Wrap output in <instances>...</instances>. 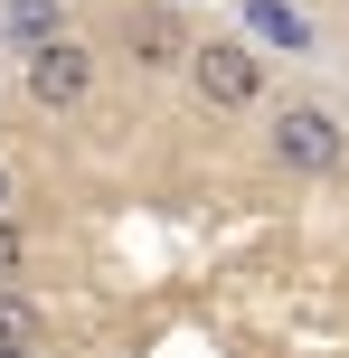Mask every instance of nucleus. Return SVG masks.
<instances>
[{"label": "nucleus", "mask_w": 349, "mask_h": 358, "mask_svg": "<svg viewBox=\"0 0 349 358\" xmlns=\"http://www.w3.org/2000/svg\"><path fill=\"white\" fill-rule=\"evenodd\" d=\"M0 358H38V349H0Z\"/></svg>", "instance_id": "nucleus-9"}, {"label": "nucleus", "mask_w": 349, "mask_h": 358, "mask_svg": "<svg viewBox=\"0 0 349 358\" xmlns=\"http://www.w3.org/2000/svg\"><path fill=\"white\" fill-rule=\"evenodd\" d=\"M123 48H132V66H151V76H170V66L189 76V57H199V38H189V19H180V10H161V0H142V10L123 19Z\"/></svg>", "instance_id": "nucleus-4"}, {"label": "nucleus", "mask_w": 349, "mask_h": 358, "mask_svg": "<svg viewBox=\"0 0 349 358\" xmlns=\"http://www.w3.org/2000/svg\"><path fill=\"white\" fill-rule=\"evenodd\" d=\"M264 161L283 179H331L349 161V123L321 104V94H283V104L264 113Z\"/></svg>", "instance_id": "nucleus-1"}, {"label": "nucleus", "mask_w": 349, "mask_h": 358, "mask_svg": "<svg viewBox=\"0 0 349 358\" xmlns=\"http://www.w3.org/2000/svg\"><path fill=\"white\" fill-rule=\"evenodd\" d=\"M0 217H10V170H0Z\"/></svg>", "instance_id": "nucleus-8"}, {"label": "nucleus", "mask_w": 349, "mask_h": 358, "mask_svg": "<svg viewBox=\"0 0 349 358\" xmlns=\"http://www.w3.org/2000/svg\"><path fill=\"white\" fill-rule=\"evenodd\" d=\"M0 349H38V311H29V292H10V283H0Z\"/></svg>", "instance_id": "nucleus-7"}, {"label": "nucleus", "mask_w": 349, "mask_h": 358, "mask_svg": "<svg viewBox=\"0 0 349 358\" xmlns=\"http://www.w3.org/2000/svg\"><path fill=\"white\" fill-rule=\"evenodd\" d=\"M189 94H199L208 113H255L264 104V48H255V38H199Z\"/></svg>", "instance_id": "nucleus-2"}, {"label": "nucleus", "mask_w": 349, "mask_h": 358, "mask_svg": "<svg viewBox=\"0 0 349 358\" xmlns=\"http://www.w3.org/2000/svg\"><path fill=\"white\" fill-rule=\"evenodd\" d=\"M245 29H255V38H283V48H312V19L283 10V0H255V10H245Z\"/></svg>", "instance_id": "nucleus-6"}, {"label": "nucleus", "mask_w": 349, "mask_h": 358, "mask_svg": "<svg viewBox=\"0 0 349 358\" xmlns=\"http://www.w3.org/2000/svg\"><path fill=\"white\" fill-rule=\"evenodd\" d=\"M19 85H29L38 113H76V104L94 94V48H85V38H57V48L19 57Z\"/></svg>", "instance_id": "nucleus-3"}, {"label": "nucleus", "mask_w": 349, "mask_h": 358, "mask_svg": "<svg viewBox=\"0 0 349 358\" xmlns=\"http://www.w3.org/2000/svg\"><path fill=\"white\" fill-rule=\"evenodd\" d=\"M0 38H10L19 57H38V48L66 38V10H57V0H10V10H0Z\"/></svg>", "instance_id": "nucleus-5"}]
</instances>
